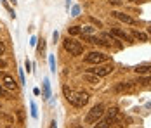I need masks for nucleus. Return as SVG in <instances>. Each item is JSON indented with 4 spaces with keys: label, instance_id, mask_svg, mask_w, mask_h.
I'll return each instance as SVG.
<instances>
[{
    "label": "nucleus",
    "instance_id": "nucleus-2",
    "mask_svg": "<svg viewBox=\"0 0 151 128\" xmlns=\"http://www.w3.org/2000/svg\"><path fill=\"white\" fill-rule=\"evenodd\" d=\"M64 49L71 54V56H80L82 52H83V47H82V43L73 40V38H66L64 40Z\"/></svg>",
    "mask_w": 151,
    "mask_h": 128
},
{
    "label": "nucleus",
    "instance_id": "nucleus-18",
    "mask_svg": "<svg viewBox=\"0 0 151 128\" xmlns=\"http://www.w3.org/2000/svg\"><path fill=\"white\" fill-rule=\"evenodd\" d=\"M0 97H9V94H7V90L4 88V87L0 85Z\"/></svg>",
    "mask_w": 151,
    "mask_h": 128
},
{
    "label": "nucleus",
    "instance_id": "nucleus-16",
    "mask_svg": "<svg viewBox=\"0 0 151 128\" xmlns=\"http://www.w3.org/2000/svg\"><path fill=\"white\" fill-rule=\"evenodd\" d=\"M80 33L85 35V36H89V35L94 33V28H92V26H83V28H80Z\"/></svg>",
    "mask_w": 151,
    "mask_h": 128
},
{
    "label": "nucleus",
    "instance_id": "nucleus-8",
    "mask_svg": "<svg viewBox=\"0 0 151 128\" xmlns=\"http://www.w3.org/2000/svg\"><path fill=\"white\" fill-rule=\"evenodd\" d=\"M111 35H113V36H116V38H120V40H125V42H130L129 35H127L125 31H122V29H118V28H113V29H111Z\"/></svg>",
    "mask_w": 151,
    "mask_h": 128
},
{
    "label": "nucleus",
    "instance_id": "nucleus-14",
    "mask_svg": "<svg viewBox=\"0 0 151 128\" xmlns=\"http://www.w3.org/2000/svg\"><path fill=\"white\" fill-rule=\"evenodd\" d=\"M83 78H85V80H87L89 83H99V76H97V74H92V73H87V74L83 76Z\"/></svg>",
    "mask_w": 151,
    "mask_h": 128
},
{
    "label": "nucleus",
    "instance_id": "nucleus-24",
    "mask_svg": "<svg viewBox=\"0 0 151 128\" xmlns=\"http://www.w3.org/2000/svg\"><path fill=\"white\" fill-rule=\"evenodd\" d=\"M5 66H7V62H5V61H2V59H0V69H4V68H5Z\"/></svg>",
    "mask_w": 151,
    "mask_h": 128
},
{
    "label": "nucleus",
    "instance_id": "nucleus-10",
    "mask_svg": "<svg viewBox=\"0 0 151 128\" xmlns=\"http://www.w3.org/2000/svg\"><path fill=\"white\" fill-rule=\"evenodd\" d=\"M113 16H115L116 19H120V21H123V23H127V24H134V19H132L130 16L123 14V12H113Z\"/></svg>",
    "mask_w": 151,
    "mask_h": 128
},
{
    "label": "nucleus",
    "instance_id": "nucleus-26",
    "mask_svg": "<svg viewBox=\"0 0 151 128\" xmlns=\"http://www.w3.org/2000/svg\"><path fill=\"white\" fill-rule=\"evenodd\" d=\"M50 128H56V121H52V123H50Z\"/></svg>",
    "mask_w": 151,
    "mask_h": 128
},
{
    "label": "nucleus",
    "instance_id": "nucleus-7",
    "mask_svg": "<svg viewBox=\"0 0 151 128\" xmlns=\"http://www.w3.org/2000/svg\"><path fill=\"white\" fill-rule=\"evenodd\" d=\"M2 82H4V87L9 88V90H17V83L14 82V78L11 74H2Z\"/></svg>",
    "mask_w": 151,
    "mask_h": 128
},
{
    "label": "nucleus",
    "instance_id": "nucleus-9",
    "mask_svg": "<svg viewBox=\"0 0 151 128\" xmlns=\"http://www.w3.org/2000/svg\"><path fill=\"white\" fill-rule=\"evenodd\" d=\"M113 121H115V118H111V116H106V118H103V119H101V121H99V123H97L94 128H109V125H111Z\"/></svg>",
    "mask_w": 151,
    "mask_h": 128
},
{
    "label": "nucleus",
    "instance_id": "nucleus-13",
    "mask_svg": "<svg viewBox=\"0 0 151 128\" xmlns=\"http://www.w3.org/2000/svg\"><path fill=\"white\" fill-rule=\"evenodd\" d=\"M85 42H89V43H92V45H103V40L97 36H92V35H89V36H85Z\"/></svg>",
    "mask_w": 151,
    "mask_h": 128
},
{
    "label": "nucleus",
    "instance_id": "nucleus-20",
    "mask_svg": "<svg viewBox=\"0 0 151 128\" xmlns=\"http://www.w3.org/2000/svg\"><path fill=\"white\" fill-rule=\"evenodd\" d=\"M44 49H45V42H44V40H40V45H38V50H40V52H44Z\"/></svg>",
    "mask_w": 151,
    "mask_h": 128
},
{
    "label": "nucleus",
    "instance_id": "nucleus-17",
    "mask_svg": "<svg viewBox=\"0 0 151 128\" xmlns=\"http://www.w3.org/2000/svg\"><path fill=\"white\" fill-rule=\"evenodd\" d=\"M68 33L70 35H78L80 33V28L78 26H71V28H68Z\"/></svg>",
    "mask_w": 151,
    "mask_h": 128
},
{
    "label": "nucleus",
    "instance_id": "nucleus-22",
    "mask_svg": "<svg viewBox=\"0 0 151 128\" xmlns=\"http://www.w3.org/2000/svg\"><path fill=\"white\" fill-rule=\"evenodd\" d=\"M4 50H5V45H4V42H0V56L4 54Z\"/></svg>",
    "mask_w": 151,
    "mask_h": 128
},
{
    "label": "nucleus",
    "instance_id": "nucleus-1",
    "mask_svg": "<svg viewBox=\"0 0 151 128\" xmlns=\"http://www.w3.org/2000/svg\"><path fill=\"white\" fill-rule=\"evenodd\" d=\"M64 94H66V99L71 106L75 107H83L87 102H89V95L85 92H75V90H68L64 87Z\"/></svg>",
    "mask_w": 151,
    "mask_h": 128
},
{
    "label": "nucleus",
    "instance_id": "nucleus-27",
    "mask_svg": "<svg viewBox=\"0 0 151 128\" xmlns=\"http://www.w3.org/2000/svg\"><path fill=\"white\" fill-rule=\"evenodd\" d=\"M73 128H83V127H82V125H75Z\"/></svg>",
    "mask_w": 151,
    "mask_h": 128
},
{
    "label": "nucleus",
    "instance_id": "nucleus-6",
    "mask_svg": "<svg viewBox=\"0 0 151 128\" xmlns=\"http://www.w3.org/2000/svg\"><path fill=\"white\" fill-rule=\"evenodd\" d=\"M99 38L103 40V45H109V47H111V45H115L116 49H120V47H122L120 43H116V40H115V36H113L111 33H103V35H101Z\"/></svg>",
    "mask_w": 151,
    "mask_h": 128
},
{
    "label": "nucleus",
    "instance_id": "nucleus-21",
    "mask_svg": "<svg viewBox=\"0 0 151 128\" xmlns=\"http://www.w3.org/2000/svg\"><path fill=\"white\" fill-rule=\"evenodd\" d=\"M31 116L37 118V107H35V104H31Z\"/></svg>",
    "mask_w": 151,
    "mask_h": 128
},
{
    "label": "nucleus",
    "instance_id": "nucleus-11",
    "mask_svg": "<svg viewBox=\"0 0 151 128\" xmlns=\"http://www.w3.org/2000/svg\"><path fill=\"white\" fill-rule=\"evenodd\" d=\"M134 87L132 82H123V83H118V85H115V92H125V90H130Z\"/></svg>",
    "mask_w": 151,
    "mask_h": 128
},
{
    "label": "nucleus",
    "instance_id": "nucleus-19",
    "mask_svg": "<svg viewBox=\"0 0 151 128\" xmlns=\"http://www.w3.org/2000/svg\"><path fill=\"white\" fill-rule=\"evenodd\" d=\"M44 88H45V97H49V95H50V90H49V82H45Z\"/></svg>",
    "mask_w": 151,
    "mask_h": 128
},
{
    "label": "nucleus",
    "instance_id": "nucleus-12",
    "mask_svg": "<svg viewBox=\"0 0 151 128\" xmlns=\"http://www.w3.org/2000/svg\"><path fill=\"white\" fill-rule=\"evenodd\" d=\"M137 74H151V64H141L136 68Z\"/></svg>",
    "mask_w": 151,
    "mask_h": 128
},
{
    "label": "nucleus",
    "instance_id": "nucleus-3",
    "mask_svg": "<svg viewBox=\"0 0 151 128\" xmlns=\"http://www.w3.org/2000/svg\"><path fill=\"white\" fill-rule=\"evenodd\" d=\"M103 114H104V106H103V104H97V106H94L91 111H89L85 121H87V123H96L97 119L103 118Z\"/></svg>",
    "mask_w": 151,
    "mask_h": 128
},
{
    "label": "nucleus",
    "instance_id": "nucleus-25",
    "mask_svg": "<svg viewBox=\"0 0 151 128\" xmlns=\"http://www.w3.org/2000/svg\"><path fill=\"white\" fill-rule=\"evenodd\" d=\"M50 69L56 71V68H54V59H52V57H50Z\"/></svg>",
    "mask_w": 151,
    "mask_h": 128
},
{
    "label": "nucleus",
    "instance_id": "nucleus-28",
    "mask_svg": "<svg viewBox=\"0 0 151 128\" xmlns=\"http://www.w3.org/2000/svg\"><path fill=\"white\" fill-rule=\"evenodd\" d=\"M148 31H150V35H151V28H148Z\"/></svg>",
    "mask_w": 151,
    "mask_h": 128
},
{
    "label": "nucleus",
    "instance_id": "nucleus-23",
    "mask_svg": "<svg viewBox=\"0 0 151 128\" xmlns=\"http://www.w3.org/2000/svg\"><path fill=\"white\" fill-rule=\"evenodd\" d=\"M17 118H19V121H23V119H24V114H23V111H19V113H17Z\"/></svg>",
    "mask_w": 151,
    "mask_h": 128
},
{
    "label": "nucleus",
    "instance_id": "nucleus-5",
    "mask_svg": "<svg viewBox=\"0 0 151 128\" xmlns=\"http://www.w3.org/2000/svg\"><path fill=\"white\" fill-rule=\"evenodd\" d=\"M111 71H113V64H103V66H96V68H92V69H89V73H92V74H97L99 78L101 76H108V74H111Z\"/></svg>",
    "mask_w": 151,
    "mask_h": 128
},
{
    "label": "nucleus",
    "instance_id": "nucleus-4",
    "mask_svg": "<svg viewBox=\"0 0 151 128\" xmlns=\"http://www.w3.org/2000/svg\"><path fill=\"white\" fill-rule=\"evenodd\" d=\"M104 61H108V56L103 52H89L85 56V62H89V64H101Z\"/></svg>",
    "mask_w": 151,
    "mask_h": 128
},
{
    "label": "nucleus",
    "instance_id": "nucleus-15",
    "mask_svg": "<svg viewBox=\"0 0 151 128\" xmlns=\"http://www.w3.org/2000/svg\"><path fill=\"white\" fill-rule=\"evenodd\" d=\"M132 35H134V38H136V40H141V42H146V40H148V35H146V33H142V31H134Z\"/></svg>",
    "mask_w": 151,
    "mask_h": 128
}]
</instances>
